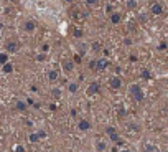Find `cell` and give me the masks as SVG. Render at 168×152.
I'll list each match as a JSON object with an SVG mask.
<instances>
[{"instance_id": "34", "label": "cell", "mask_w": 168, "mask_h": 152, "mask_svg": "<svg viewBox=\"0 0 168 152\" xmlns=\"http://www.w3.org/2000/svg\"><path fill=\"white\" fill-rule=\"evenodd\" d=\"M106 10L109 12V13H112V12H114V8H112V5H107V7H106Z\"/></svg>"}, {"instance_id": "16", "label": "cell", "mask_w": 168, "mask_h": 152, "mask_svg": "<svg viewBox=\"0 0 168 152\" xmlns=\"http://www.w3.org/2000/svg\"><path fill=\"white\" fill-rule=\"evenodd\" d=\"M35 134L38 136V139H46V137H48V132H46L45 129H36Z\"/></svg>"}, {"instance_id": "15", "label": "cell", "mask_w": 168, "mask_h": 152, "mask_svg": "<svg viewBox=\"0 0 168 152\" xmlns=\"http://www.w3.org/2000/svg\"><path fill=\"white\" fill-rule=\"evenodd\" d=\"M96 151L97 152H106L107 151V144L104 141H97L96 142Z\"/></svg>"}, {"instance_id": "36", "label": "cell", "mask_w": 168, "mask_h": 152, "mask_svg": "<svg viewBox=\"0 0 168 152\" xmlns=\"http://www.w3.org/2000/svg\"><path fill=\"white\" fill-rule=\"evenodd\" d=\"M111 152H120V149H119V147H115V146H114V147H112V149H111Z\"/></svg>"}, {"instance_id": "13", "label": "cell", "mask_w": 168, "mask_h": 152, "mask_svg": "<svg viewBox=\"0 0 168 152\" xmlns=\"http://www.w3.org/2000/svg\"><path fill=\"white\" fill-rule=\"evenodd\" d=\"M120 20H122V15H120L119 12H112L111 13V23L117 25V23H120Z\"/></svg>"}, {"instance_id": "41", "label": "cell", "mask_w": 168, "mask_h": 152, "mask_svg": "<svg viewBox=\"0 0 168 152\" xmlns=\"http://www.w3.org/2000/svg\"><path fill=\"white\" fill-rule=\"evenodd\" d=\"M157 152H158V151H157Z\"/></svg>"}, {"instance_id": "35", "label": "cell", "mask_w": 168, "mask_h": 152, "mask_svg": "<svg viewBox=\"0 0 168 152\" xmlns=\"http://www.w3.org/2000/svg\"><path fill=\"white\" fill-rule=\"evenodd\" d=\"M53 96H56V98L59 96V89H53Z\"/></svg>"}, {"instance_id": "37", "label": "cell", "mask_w": 168, "mask_h": 152, "mask_svg": "<svg viewBox=\"0 0 168 152\" xmlns=\"http://www.w3.org/2000/svg\"><path fill=\"white\" fill-rule=\"evenodd\" d=\"M124 43H125V45H130V43H132V40H130V38H125V40H124Z\"/></svg>"}, {"instance_id": "24", "label": "cell", "mask_w": 168, "mask_h": 152, "mask_svg": "<svg viewBox=\"0 0 168 152\" xmlns=\"http://www.w3.org/2000/svg\"><path fill=\"white\" fill-rule=\"evenodd\" d=\"M142 78H143V79H150V78H152L150 71H148V70H143V71H142Z\"/></svg>"}, {"instance_id": "22", "label": "cell", "mask_w": 168, "mask_h": 152, "mask_svg": "<svg viewBox=\"0 0 168 152\" xmlns=\"http://www.w3.org/2000/svg\"><path fill=\"white\" fill-rule=\"evenodd\" d=\"M107 136H109V139H111L112 142H117L119 141V134H117V132H112V134H107Z\"/></svg>"}, {"instance_id": "6", "label": "cell", "mask_w": 168, "mask_h": 152, "mask_svg": "<svg viewBox=\"0 0 168 152\" xmlns=\"http://www.w3.org/2000/svg\"><path fill=\"white\" fill-rule=\"evenodd\" d=\"M58 78H59V73L56 70H48L46 71V79L50 83H56L58 81Z\"/></svg>"}, {"instance_id": "26", "label": "cell", "mask_w": 168, "mask_h": 152, "mask_svg": "<svg viewBox=\"0 0 168 152\" xmlns=\"http://www.w3.org/2000/svg\"><path fill=\"white\" fill-rule=\"evenodd\" d=\"M81 55H74V58H73V63H74V65H79V63H81Z\"/></svg>"}, {"instance_id": "14", "label": "cell", "mask_w": 168, "mask_h": 152, "mask_svg": "<svg viewBox=\"0 0 168 152\" xmlns=\"http://www.w3.org/2000/svg\"><path fill=\"white\" fill-rule=\"evenodd\" d=\"M2 73H3V75H10V73H13V65H12L10 61H7L5 65H2Z\"/></svg>"}, {"instance_id": "30", "label": "cell", "mask_w": 168, "mask_h": 152, "mask_svg": "<svg viewBox=\"0 0 168 152\" xmlns=\"http://www.w3.org/2000/svg\"><path fill=\"white\" fill-rule=\"evenodd\" d=\"M97 2H99V0H86L87 5H97Z\"/></svg>"}, {"instance_id": "18", "label": "cell", "mask_w": 168, "mask_h": 152, "mask_svg": "<svg viewBox=\"0 0 168 152\" xmlns=\"http://www.w3.org/2000/svg\"><path fill=\"white\" fill-rule=\"evenodd\" d=\"M7 61H10V58H8V53H0V65H5Z\"/></svg>"}, {"instance_id": "25", "label": "cell", "mask_w": 168, "mask_h": 152, "mask_svg": "<svg viewBox=\"0 0 168 152\" xmlns=\"http://www.w3.org/2000/svg\"><path fill=\"white\" fill-rule=\"evenodd\" d=\"M45 60H46V55H45V53H40V55H36V61H40V63H43Z\"/></svg>"}, {"instance_id": "1", "label": "cell", "mask_w": 168, "mask_h": 152, "mask_svg": "<svg viewBox=\"0 0 168 152\" xmlns=\"http://www.w3.org/2000/svg\"><path fill=\"white\" fill-rule=\"evenodd\" d=\"M129 96L132 98V99H135V101H143V98H145V94H143L142 91V86H138V84H132V86L129 88Z\"/></svg>"}, {"instance_id": "39", "label": "cell", "mask_w": 168, "mask_h": 152, "mask_svg": "<svg viewBox=\"0 0 168 152\" xmlns=\"http://www.w3.org/2000/svg\"><path fill=\"white\" fill-rule=\"evenodd\" d=\"M63 2H66V3H73L74 0H63Z\"/></svg>"}, {"instance_id": "2", "label": "cell", "mask_w": 168, "mask_h": 152, "mask_svg": "<svg viewBox=\"0 0 168 152\" xmlns=\"http://www.w3.org/2000/svg\"><path fill=\"white\" fill-rule=\"evenodd\" d=\"M109 86H111V89L117 91V89L122 88V79H120L119 76H111V78H109Z\"/></svg>"}, {"instance_id": "4", "label": "cell", "mask_w": 168, "mask_h": 152, "mask_svg": "<svg viewBox=\"0 0 168 152\" xmlns=\"http://www.w3.org/2000/svg\"><path fill=\"white\" fill-rule=\"evenodd\" d=\"M91 127H92V124H91V121H87V119H81V121L77 122V129L81 132H89Z\"/></svg>"}, {"instance_id": "40", "label": "cell", "mask_w": 168, "mask_h": 152, "mask_svg": "<svg viewBox=\"0 0 168 152\" xmlns=\"http://www.w3.org/2000/svg\"><path fill=\"white\" fill-rule=\"evenodd\" d=\"M120 152H132L130 149H124V151H120Z\"/></svg>"}, {"instance_id": "31", "label": "cell", "mask_w": 168, "mask_h": 152, "mask_svg": "<svg viewBox=\"0 0 168 152\" xmlns=\"http://www.w3.org/2000/svg\"><path fill=\"white\" fill-rule=\"evenodd\" d=\"M89 68H91V70H94V68H96V60H91V61H89Z\"/></svg>"}, {"instance_id": "10", "label": "cell", "mask_w": 168, "mask_h": 152, "mask_svg": "<svg viewBox=\"0 0 168 152\" xmlns=\"http://www.w3.org/2000/svg\"><path fill=\"white\" fill-rule=\"evenodd\" d=\"M5 48H7V51L5 53H8V51H10V53H17V51H18V45H17V41H7V45H5Z\"/></svg>"}, {"instance_id": "21", "label": "cell", "mask_w": 168, "mask_h": 152, "mask_svg": "<svg viewBox=\"0 0 168 152\" xmlns=\"http://www.w3.org/2000/svg\"><path fill=\"white\" fill-rule=\"evenodd\" d=\"M82 35H84V33H82L81 28H74V30H73V36H74V38H82Z\"/></svg>"}, {"instance_id": "33", "label": "cell", "mask_w": 168, "mask_h": 152, "mask_svg": "<svg viewBox=\"0 0 168 152\" xmlns=\"http://www.w3.org/2000/svg\"><path fill=\"white\" fill-rule=\"evenodd\" d=\"M129 60L132 61V63H135V61H137V56H135V55H130V56H129Z\"/></svg>"}, {"instance_id": "20", "label": "cell", "mask_w": 168, "mask_h": 152, "mask_svg": "<svg viewBox=\"0 0 168 152\" xmlns=\"http://www.w3.org/2000/svg\"><path fill=\"white\" fill-rule=\"evenodd\" d=\"M28 141H30L31 144H35V142H38L40 139H38V136H36L35 132H30V134H28Z\"/></svg>"}, {"instance_id": "19", "label": "cell", "mask_w": 168, "mask_h": 152, "mask_svg": "<svg viewBox=\"0 0 168 152\" xmlns=\"http://www.w3.org/2000/svg\"><path fill=\"white\" fill-rule=\"evenodd\" d=\"M13 152H26V149L23 144H15L13 146Z\"/></svg>"}, {"instance_id": "5", "label": "cell", "mask_w": 168, "mask_h": 152, "mask_svg": "<svg viewBox=\"0 0 168 152\" xmlns=\"http://www.w3.org/2000/svg\"><path fill=\"white\" fill-rule=\"evenodd\" d=\"M23 30H25L26 33H33V31L36 30V22L31 20V18L25 20V23H23Z\"/></svg>"}, {"instance_id": "38", "label": "cell", "mask_w": 168, "mask_h": 152, "mask_svg": "<svg viewBox=\"0 0 168 152\" xmlns=\"http://www.w3.org/2000/svg\"><path fill=\"white\" fill-rule=\"evenodd\" d=\"M76 114H77L76 109H71V116H73V117H76Z\"/></svg>"}, {"instance_id": "29", "label": "cell", "mask_w": 168, "mask_h": 152, "mask_svg": "<svg viewBox=\"0 0 168 152\" xmlns=\"http://www.w3.org/2000/svg\"><path fill=\"white\" fill-rule=\"evenodd\" d=\"M112 132H115V127L107 126V127H106V134H112Z\"/></svg>"}, {"instance_id": "27", "label": "cell", "mask_w": 168, "mask_h": 152, "mask_svg": "<svg viewBox=\"0 0 168 152\" xmlns=\"http://www.w3.org/2000/svg\"><path fill=\"white\" fill-rule=\"evenodd\" d=\"M41 51H43V53H48V51H50V45H48V43H43V45H41Z\"/></svg>"}, {"instance_id": "3", "label": "cell", "mask_w": 168, "mask_h": 152, "mask_svg": "<svg viewBox=\"0 0 168 152\" xmlns=\"http://www.w3.org/2000/svg\"><path fill=\"white\" fill-rule=\"evenodd\" d=\"M101 91V84L97 81H92L89 86H87V89H86V94L87 96H94V94H97V93Z\"/></svg>"}, {"instance_id": "12", "label": "cell", "mask_w": 168, "mask_h": 152, "mask_svg": "<svg viewBox=\"0 0 168 152\" xmlns=\"http://www.w3.org/2000/svg\"><path fill=\"white\" fill-rule=\"evenodd\" d=\"M68 91L71 93V94H76V93L79 91V83H76V81L68 83Z\"/></svg>"}, {"instance_id": "7", "label": "cell", "mask_w": 168, "mask_h": 152, "mask_svg": "<svg viewBox=\"0 0 168 152\" xmlns=\"http://www.w3.org/2000/svg\"><path fill=\"white\" fill-rule=\"evenodd\" d=\"M61 66H63V71H64V73H73V70H74L73 60H63Z\"/></svg>"}, {"instance_id": "17", "label": "cell", "mask_w": 168, "mask_h": 152, "mask_svg": "<svg viewBox=\"0 0 168 152\" xmlns=\"http://www.w3.org/2000/svg\"><path fill=\"white\" fill-rule=\"evenodd\" d=\"M125 5H127L129 10H135L138 3H137V0H127V3H125Z\"/></svg>"}, {"instance_id": "8", "label": "cell", "mask_w": 168, "mask_h": 152, "mask_svg": "<svg viewBox=\"0 0 168 152\" xmlns=\"http://www.w3.org/2000/svg\"><path fill=\"white\" fill-rule=\"evenodd\" d=\"M150 12H152L153 15H162L163 13V5L162 3H158V2H155V3L150 5Z\"/></svg>"}, {"instance_id": "32", "label": "cell", "mask_w": 168, "mask_h": 152, "mask_svg": "<svg viewBox=\"0 0 168 152\" xmlns=\"http://www.w3.org/2000/svg\"><path fill=\"white\" fill-rule=\"evenodd\" d=\"M92 50H94V51L101 50V45H99V43H94V45H92Z\"/></svg>"}, {"instance_id": "9", "label": "cell", "mask_w": 168, "mask_h": 152, "mask_svg": "<svg viewBox=\"0 0 168 152\" xmlns=\"http://www.w3.org/2000/svg\"><path fill=\"white\" fill-rule=\"evenodd\" d=\"M107 68V60L106 58H97L96 60V68L94 70L96 71H104Z\"/></svg>"}, {"instance_id": "11", "label": "cell", "mask_w": 168, "mask_h": 152, "mask_svg": "<svg viewBox=\"0 0 168 152\" xmlns=\"http://www.w3.org/2000/svg\"><path fill=\"white\" fill-rule=\"evenodd\" d=\"M26 107H28V104H26L23 99H17L15 101V109L17 111H20V112H25L26 111Z\"/></svg>"}, {"instance_id": "28", "label": "cell", "mask_w": 168, "mask_h": 152, "mask_svg": "<svg viewBox=\"0 0 168 152\" xmlns=\"http://www.w3.org/2000/svg\"><path fill=\"white\" fill-rule=\"evenodd\" d=\"M158 50H160V51L167 50V41H160V45H158Z\"/></svg>"}, {"instance_id": "23", "label": "cell", "mask_w": 168, "mask_h": 152, "mask_svg": "<svg viewBox=\"0 0 168 152\" xmlns=\"http://www.w3.org/2000/svg\"><path fill=\"white\" fill-rule=\"evenodd\" d=\"M86 46H87V45H84V43H81V45L77 46V51H79V55H84V53H86V50H87Z\"/></svg>"}]
</instances>
